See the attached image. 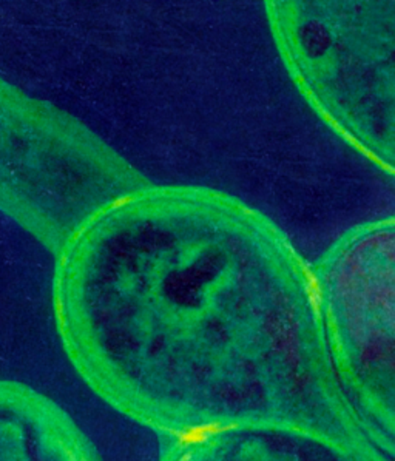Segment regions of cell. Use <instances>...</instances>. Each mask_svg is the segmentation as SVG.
<instances>
[{"label": "cell", "mask_w": 395, "mask_h": 461, "mask_svg": "<svg viewBox=\"0 0 395 461\" xmlns=\"http://www.w3.org/2000/svg\"><path fill=\"white\" fill-rule=\"evenodd\" d=\"M302 272H304L309 301H311V306H312V309L315 310V313H320V306H321V303H323V297H321V288H320L318 281H317V278H315L311 270H307L306 267L302 269Z\"/></svg>", "instance_id": "6da1fadb"}]
</instances>
